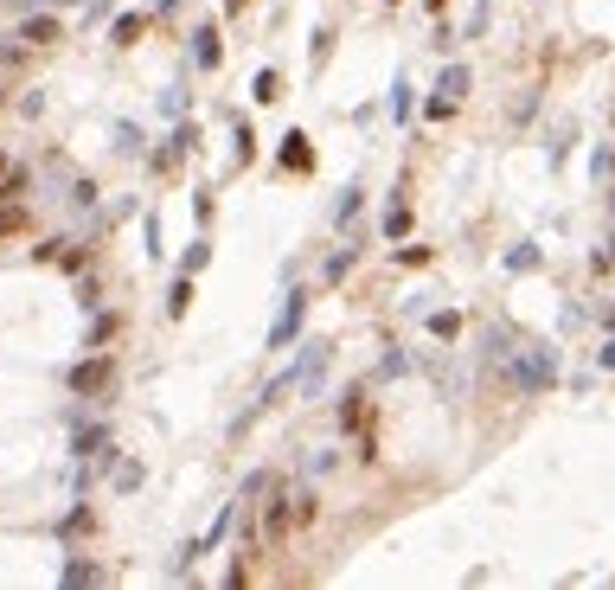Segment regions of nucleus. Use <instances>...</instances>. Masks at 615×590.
Segmentation results:
<instances>
[{
    "label": "nucleus",
    "mask_w": 615,
    "mask_h": 590,
    "mask_svg": "<svg viewBox=\"0 0 615 590\" xmlns=\"http://www.w3.org/2000/svg\"><path fill=\"white\" fill-rule=\"evenodd\" d=\"M65 186H71V206H77V212H84V206H96V186H90L84 174H71Z\"/></svg>",
    "instance_id": "obj_19"
},
{
    "label": "nucleus",
    "mask_w": 615,
    "mask_h": 590,
    "mask_svg": "<svg viewBox=\"0 0 615 590\" xmlns=\"http://www.w3.org/2000/svg\"><path fill=\"white\" fill-rule=\"evenodd\" d=\"M110 39H116V45H135V39H142V13H122Z\"/></svg>",
    "instance_id": "obj_20"
},
{
    "label": "nucleus",
    "mask_w": 615,
    "mask_h": 590,
    "mask_svg": "<svg viewBox=\"0 0 615 590\" xmlns=\"http://www.w3.org/2000/svg\"><path fill=\"white\" fill-rule=\"evenodd\" d=\"M596 366H603V372H615V328H609V340H603V353H596Z\"/></svg>",
    "instance_id": "obj_29"
},
{
    "label": "nucleus",
    "mask_w": 615,
    "mask_h": 590,
    "mask_svg": "<svg viewBox=\"0 0 615 590\" xmlns=\"http://www.w3.org/2000/svg\"><path fill=\"white\" fill-rule=\"evenodd\" d=\"M430 334L436 340H456L462 334V314H430Z\"/></svg>",
    "instance_id": "obj_24"
},
{
    "label": "nucleus",
    "mask_w": 615,
    "mask_h": 590,
    "mask_svg": "<svg viewBox=\"0 0 615 590\" xmlns=\"http://www.w3.org/2000/svg\"><path fill=\"white\" fill-rule=\"evenodd\" d=\"M103 578H110V571L90 565V558H71V565H65V584H71V590H90V584H103Z\"/></svg>",
    "instance_id": "obj_10"
},
{
    "label": "nucleus",
    "mask_w": 615,
    "mask_h": 590,
    "mask_svg": "<svg viewBox=\"0 0 615 590\" xmlns=\"http://www.w3.org/2000/svg\"><path fill=\"white\" fill-rule=\"evenodd\" d=\"M468 97V65H449L436 77V97H430V116H456V103Z\"/></svg>",
    "instance_id": "obj_4"
},
{
    "label": "nucleus",
    "mask_w": 615,
    "mask_h": 590,
    "mask_svg": "<svg viewBox=\"0 0 615 590\" xmlns=\"http://www.w3.org/2000/svg\"><path fill=\"white\" fill-rule=\"evenodd\" d=\"M19 45H58V19H51V7L45 13H33V19H19V33H13Z\"/></svg>",
    "instance_id": "obj_8"
},
{
    "label": "nucleus",
    "mask_w": 615,
    "mask_h": 590,
    "mask_svg": "<svg viewBox=\"0 0 615 590\" xmlns=\"http://www.w3.org/2000/svg\"><path fill=\"white\" fill-rule=\"evenodd\" d=\"M263 494H270V469H257V475L244 481V494H237V501H263Z\"/></svg>",
    "instance_id": "obj_27"
},
{
    "label": "nucleus",
    "mask_w": 615,
    "mask_h": 590,
    "mask_svg": "<svg viewBox=\"0 0 615 590\" xmlns=\"http://www.w3.org/2000/svg\"><path fill=\"white\" fill-rule=\"evenodd\" d=\"M532 263H539V245H513V251H506V270H513V276H526Z\"/></svg>",
    "instance_id": "obj_15"
},
{
    "label": "nucleus",
    "mask_w": 615,
    "mask_h": 590,
    "mask_svg": "<svg viewBox=\"0 0 615 590\" xmlns=\"http://www.w3.org/2000/svg\"><path fill=\"white\" fill-rule=\"evenodd\" d=\"M205 257H211V251H205V237H199V245H186V257H180V270H186V276H199V270H205Z\"/></svg>",
    "instance_id": "obj_23"
},
{
    "label": "nucleus",
    "mask_w": 615,
    "mask_h": 590,
    "mask_svg": "<svg viewBox=\"0 0 615 590\" xmlns=\"http://www.w3.org/2000/svg\"><path fill=\"white\" fill-rule=\"evenodd\" d=\"M288 392H296V366H288V372H276V379H270V385L257 392V411H276V405H282Z\"/></svg>",
    "instance_id": "obj_9"
},
{
    "label": "nucleus",
    "mask_w": 615,
    "mask_h": 590,
    "mask_svg": "<svg viewBox=\"0 0 615 590\" xmlns=\"http://www.w3.org/2000/svg\"><path fill=\"white\" fill-rule=\"evenodd\" d=\"M116 469V488L128 494V488H142V462H110Z\"/></svg>",
    "instance_id": "obj_25"
},
{
    "label": "nucleus",
    "mask_w": 615,
    "mask_h": 590,
    "mask_svg": "<svg viewBox=\"0 0 615 590\" xmlns=\"http://www.w3.org/2000/svg\"><path fill=\"white\" fill-rule=\"evenodd\" d=\"M193 65H199V71H219V65H225V39H219V26H199V33H193Z\"/></svg>",
    "instance_id": "obj_6"
},
{
    "label": "nucleus",
    "mask_w": 615,
    "mask_h": 590,
    "mask_svg": "<svg viewBox=\"0 0 615 590\" xmlns=\"http://www.w3.org/2000/svg\"><path fill=\"white\" fill-rule=\"evenodd\" d=\"M327 360H334V346L327 340H308L302 346V360H296V392H320V385H327Z\"/></svg>",
    "instance_id": "obj_3"
},
{
    "label": "nucleus",
    "mask_w": 615,
    "mask_h": 590,
    "mask_svg": "<svg viewBox=\"0 0 615 590\" xmlns=\"http://www.w3.org/2000/svg\"><path fill=\"white\" fill-rule=\"evenodd\" d=\"M90 526H96V514H90V507H71V514L58 520V532H65V540H84Z\"/></svg>",
    "instance_id": "obj_12"
},
{
    "label": "nucleus",
    "mask_w": 615,
    "mask_h": 590,
    "mask_svg": "<svg viewBox=\"0 0 615 590\" xmlns=\"http://www.w3.org/2000/svg\"><path fill=\"white\" fill-rule=\"evenodd\" d=\"M353 257H359V245H346V251H334V257H327V283H340L346 270H353Z\"/></svg>",
    "instance_id": "obj_22"
},
{
    "label": "nucleus",
    "mask_w": 615,
    "mask_h": 590,
    "mask_svg": "<svg viewBox=\"0 0 615 590\" xmlns=\"http://www.w3.org/2000/svg\"><path fill=\"white\" fill-rule=\"evenodd\" d=\"M148 7H154V13H173V0H148Z\"/></svg>",
    "instance_id": "obj_30"
},
{
    "label": "nucleus",
    "mask_w": 615,
    "mask_h": 590,
    "mask_svg": "<svg viewBox=\"0 0 615 590\" xmlns=\"http://www.w3.org/2000/svg\"><path fill=\"white\" fill-rule=\"evenodd\" d=\"M391 116L411 122V77H397V84H391Z\"/></svg>",
    "instance_id": "obj_17"
},
{
    "label": "nucleus",
    "mask_w": 615,
    "mask_h": 590,
    "mask_svg": "<svg viewBox=\"0 0 615 590\" xmlns=\"http://www.w3.org/2000/svg\"><path fill=\"white\" fill-rule=\"evenodd\" d=\"M302 314H308V295H302V289H288V295H282L276 328H270V346H288V340H296V334H302Z\"/></svg>",
    "instance_id": "obj_5"
},
{
    "label": "nucleus",
    "mask_w": 615,
    "mask_h": 590,
    "mask_svg": "<svg viewBox=\"0 0 615 590\" xmlns=\"http://www.w3.org/2000/svg\"><path fill=\"white\" fill-rule=\"evenodd\" d=\"M39 7H77V0H39Z\"/></svg>",
    "instance_id": "obj_31"
},
{
    "label": "nucleus",
    "mask_w": 615,
    "mask_h": 590,
    "mask_svg": "<svg viewBox=\"0 0 615 590\" xmlns=\"http://www.w3.org/2000/svg\"><path fill=\"white\" fill-rule=\"evenodd\" d=\"M276 90H282L276 71H257V77H250V97H257V103H276Z\"/></svg>",
    "instance_id": "obj_13"
},
{
    "label": "nucleus",
    "mask_w": 615,
    "mask_h": 590,
    "mask_svg": "<svg viewBox=\"0 0 615 590\" xmlns=\"http://www.w3.org/2000/svg\"><path fill=\"white\" fill-rule=\"evenodd\" d=\"M186 154H193V122H180V128H173V142H167V148L154 154V174H173V167H180Z\"/></svg>",
    "instance_id": "obj_7"
},
{
    "label": "nucleus",
    "mask_w": 615,
    "mask_h": 590,
    "mask_svg": "<svg viewBox=\"0 0 615 590\" xmlns=\"http://www.w3.org/2000/svg\"><path fill=\"white\" fill-rule=\"evenodd\" d=\"M231 520H237V507H225V514H219V520H211V532H205V540H199V552H211V546H219V540H225V532H231Z\"/></svg>",
    "instance_id": "obj_21"
},
{
    "label": "nucleus",
    "mask_w": 615,
    "mask_h": 590,
    "mask_svg": "<svg viewBox=\"0 0 615 590\" xmlns=\"http://www.w3.org/2000/svg\"><path fill=\"white\" fill-rule=\"evenodd\" d=\"M411 231V212H404V199H391L385 206V237H404Z\"/></svg>",
    "instance_id": "obj_14"
},
{
    "label": "nucleus",
    "mask_w": 615,
    "mask_h": 590,
    "mask_svg": "<svg viewBox=\"0 0 615 590\" xmlns=\"http://www.w3.org/2000/svg\"><path fill=\"white\" fill-rule=\"evenodd\" d=\"M506 379H513V392L539 398L557 385V353L551 346H519V353H506Z\"/></svg>",
    "instance_id": "obj_1"
},
{
    "label": "nucleus",
    "mask_w": 615,
    "mask_h": 590,
    "mask_svg": "<svg viewBox=\"0 0 615 590\" xmlns=\"http://www.w3.org/2000/svg\"><path fill=\"white\" fill-rule=\"evenodd\" d=\"M186 302H193V276L180 270V283L167 289V314H186Z\"/></svg>",
    "instance_id": "obj_16"
},
{
    "label": "nucleus",
    "mask_w": 615,
    "mask_h": 590,
    "mask_svg": "<svg viewBox=\"0 0 615 590\" xmlns=\"http://www.w3.org/2000/svg\"><path fill=\"white\" fill-rule=\"evenodd\" d=\"M282 167H314V154H308V136H302V128H288V136H282Z\"/></svg>",
    "instance_id": "obj_11"
},
{
    "label": "nucleus",
    "mask_w": 615,
    "mask_h": 590,
    "mask_svg": "<svg viewBox=\"0 0 615 590\" xmlns=\"http://www.w3.org/2000/svg\"><path fill=\"white\" fill-rule=\"evenodd\" d=\"M160 110H167V116H186V90H180V84H173V90H167V97H160Z\"/></svg>",
    "instance_id": "obj_28"
},
{
    "label": "nucleus",
    "mask_w": 615,
    "mask_h": 590,
    "mask_svg": "<svg viewBox=\"0 0 615 590\" xmlns=\"http://www.w3.org/2000/svg\"><path fill=\"white\" fill-rule=\"evenodd\" d=\"M359 405H365V392L353 385V392H346V398H340V423H359Z\"/></svg>",
    "instance_id": "obj_26"
},
{
    "label": "nucleus",
    "mask_w": 615,
    "mask_h": 590,
    "mask_svg": "<svg viewBox=\"0 0 615 590\" xmlns=\"http://www.w3.org/2000/svg\"><path fill=\"white\" fill-rule=\"evenodd\" d=\"M110 379H116V366L103 360V353H90V360H77V366L65 372V385H71L77 398H103V392H110Z\"/></svg>",
    "instance_id": "obj_2"
},
{
    "label": "nucleus",
    "mask_w": 615,
    "mask_h": 590,
    "mask_svg": "<svg viewBox=\"0 0 615 590\" xmlns=\"http://www.w3.org/2000/svg\"><path fill=\"white\" fill-rule=\"evenodd\" d=\"M359 186H346V193H340V206H334V225H353V212H359Z\"/></svg>",
    "instance_id": "obj_18"
}]
</instances>
